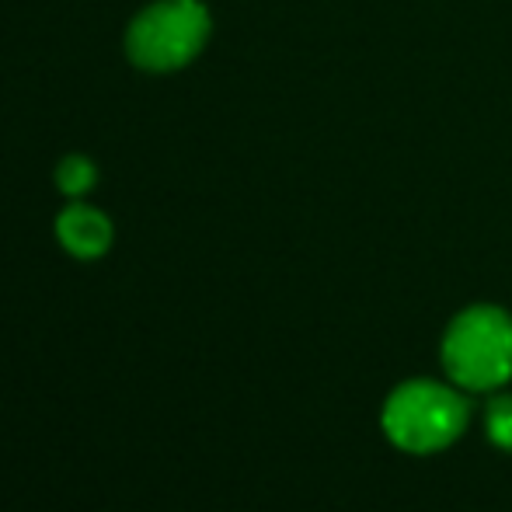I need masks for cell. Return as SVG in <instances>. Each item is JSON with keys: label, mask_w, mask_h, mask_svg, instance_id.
<instances>
[{"label": "cell", "mask_w": 512, "mask_h": 512, "mask_svg": "<svg viewBox=\"0 0 512 512\" xmlns=\"http://www.w3.org/2000/svg\"><path fill=\"white\" fill-rule=\"evenodd\" d=\"M443 363L457 387L495 391L512 377V317L499 307H471L446 328Z\"/></svg>", "instance_id": "obj_1"}, {"label": "cell", "mask_w": 512, "mask_h": 512, "mask_svg": "<svg viewBox=\"0 0 512 512\" xmlns=\"http://www.w3.org/2000/svg\"><path fill=\"white\" fill-rule=\"evenodd\" d=\"M467 425V401L436 380H408L387 398L384 432L408 453H436Z\"/></svg>", "instance_id": "obj_2"}, {"label": "cell", "mask_w": 512, "mask_h": 512, "mask_svg": "<svg viewBox=\"0 0 512 512\" xmlns=\"http://www.w3.org/2000/svg\"><path fill=\"white\" fill-rule=\"evenodd\" d=\"M206 35L209 14L199 0H161L129 25L126 49L136 67L164 74L185 67L203 49Z\"/></svg>", "instance_id": "obj_3"}, {"label": "cell", "mask_w": 512, "mask_h": 512, "mask_svg": "<svg viewBox=\"0 0 512 512\" xmlns=\"http://www.w3.org/2000/svg\"><path fill=\"white\" fill-rule=\"evenodd\" d=\"M56 234H60L63 248L77 258H98L112 244V223L105 213H98L95 206L74 203L63 209L60 220H56Z\"/></svg>", "instance_id": "obj_4"}, {"label": "cell", "mask_w": 512, "mask_h": 512, "mask_svg": "<svg viewBox=\"0 0 512 512\" xmlns=\"http://www.w3.org/2000/svg\"><path fill=\"white\" fill-rule=\"evenodd\" d=\"M56 185H60L67 196L81 199L84 192L95 185V164H91L88 157H81V154H70L67 161L56 168Z\"/></svg>", "instance_id": "obj_5"}, {"label": "cell", "mask_w": 512, "mask_h": 512, "mask_svg": "<svg viewBox=\"0 0 512 512\" xmlns=\"http://www.w3.org/2000/svg\"><path fill=\"white\" fill-rule=\"evenodd\" d=\"M485 429L495 446L512 453V394L509 398L492 401V408H488V415H485Z\"/></svg>", "instance_id": "obj_6"}]
</instances>
